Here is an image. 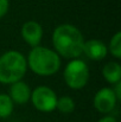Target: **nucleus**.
I'll return each instance as SVG.
<instances>
[{
	"label": "nucleus",
	"mask_w": 121,
	"mask_h": 122,
	"mask_svg": "<svg viewBox=\"0 0 121 122\" xmlns=\"http://www.w3.org/2000/svg\"><path fill=\"white\" fill-rule=\"evenodd\" d=\"M97 122H118V121H116V119L114 116L108 115V116H103L102 119H100Z\"/></svg>",
	"instance_id": "obj_16"
},
{
	"label": "nucleus",
	"mask_w": 121,
	"mask_h": 122,
	"mask_svg": "<svg viewBox=\"0 0 121 122\" xmlns=\"http://www.w3.org/2000/svg\"><path fill=\"white\" fill-rule=\"evenodd\" d=\"M57 95L55 90L46 85H39L33 91H31V102L33 107L42 113H50L56 109Z\"/></svg>",
	"instance_id": "obj_5"
},
{
	"label": "nucleus",
	"mask_w": 121,
	"mask_h": 122,
	"mask_svg": "<svg viewBox=\"0 0 121 122\" xmlns=\"http://www.w3.org/2000/svg\"><path fill=\"white\" fill-rule=\"evenodd\" d=\"M108 51L113 57L120 59L121 58V32H116L109 41V46H107Z\"/></svg>",
	"instance_id": "obj_13"
},
{
	"label": "nucleus",
	"mask_w": 121,
	"mask_h": 122,
	"mask_svg": "<svg viewBox=\"0 0 121 122\" xmlns=\"http://www.w3.org/2000/svg\"><path fill=\"white\" fill-rule=\"evenodd\" d=\"M114 85H115V86H114L113 91H114L115 97H116V100H118V102H119V101H121V82L114 84Z\"/></svg>",
	"instance_id": "obj_15"
},
{
	"label": "nucleus",
	"mask_w": 121,
	"mask_h": 122,
	"mask_svg": "<svg viewBox=\"0 0 121 122\" xmlns=\"http://www.w3.org/2000/svg\"><path fill=\"white\" fill-rule=\"evenodd\" d=\"M83 53L91 61H102L108 55L107 45L99 39H90L84 41Z\"/></svg>",
	"instance_id": "obj_8"
},
{
	"label": "nucleus",
	"mask_w": 121,
	"mask_h": 122,
	"mask_svg": "<svg viewBox=\"0 0 121 122\" xmlns=\"http://www.w3.org/2000/svg\"><path fill=\"white\" fill-rule=\"evenodd\" d=\"M10 94L8 96L13 101V103L17 104H25L30 101L31 97V89L27 83L23 81L14 82L10 84Z\"/></svg>",
	"instance_id": "obj_9"
},
{
	"label": "nucleus",
	"mask_w": 121,
	"mask_h": 122,
	"mask_svg": "<svg viewBox=\"0 0 121 122\" xmlns=\"http://www.w3.org/2000/svg\"><path fill=\"white\" fill-rule=\"evenodd\" d=\"M8 7H10L8 0H0V19L7 13Z\"/></svg>",
	"instance_id": "obj_14"
},
{
	"label": "nucleus",
	"mask_w": 121,
	"mask_h": 122,
	"mask_svg": "<svg viewBox=\"0 0 121 122\" xmlns=\"http://www.w3.org/2000/svg\"><path fill=\"white\" fill-rule=\"evenodd\" d=\"M89 75L90 72H89L88 65L83 61L76 58V59H71L67 64L63 77H64L65 84L70 89L80 90L87 85V83L89 81Z\"/></svg>",
	"instance_id": "obj_4"
},
{
	"label": "nucleus",
	"mask_w": 121,
	"mask_h": 122,
	"mask_svg": "<svg viewBox=\"0 0 121 122\" xmlns=\"http://www.w3.org/2000/svg\"><path fill=\"white\" fill-rule=\"evenodd\" d=\"M14 103L8 94H0V117L6 119L13 113Z\"/></svg>",
	"instance_id": "obj_11"
},
{
	"label": "nucleus",
	"mask_w": 121,
	"mask_h": 122,
	"mask_svg": "<svg viewBox=\"0 0 121 122\" xmlns=\"http://www.w3.org/2000/svg\"><path fill=\"white\" fill-rule=\"evenodd\" d=\"M84 38L80 30L71 24L57 26L52 33V44L59 57L76 59L83 53Z\"/></svg>",
	"instance_id": "obj_1"
},
{
	"label": "nucleus",
	"mask_w": 121,
	"mask_h": 122,
	"mask_svg": "<svg viewBox=\"0 0 121 122\" xmlns=\"http://www.w3.org/2000/svg\"><path fill=\"white\" fill-rule=\"evenodd\" d=\"M102 76L109 84L121 82V65L118 62H109L102 69Z\"/></svg>",
	"instance_id": "obj_10"
},
{
	"label": "nucleus",
	"mask_w": 121,
	"mask_h": 122,
	"mask_svg": "<svg viewBox=\"0 0 121 122\" xmlns=\"http://www.w3.org/2000/svg\"><path fill=\"white\" fill-rule=\"evenodd\" d=\"M26 70V58L21 52L11 50L0 56V83L12 84L21 81Z\"/></svg>",
	"instance_id": "obj_3"
},
{
	"label": "nucleus",
	"mask_w": 121,
	"mask_h": 122,
	"mask_svg": "<svg viewBox=\"0 0 121 122\" xmlns=\"http://www.w3.org/2000/svg\"><path fill=\"white\" fill-rule=\"evenodd\" d=\"M27 68L38 76L55 75L61 68V57L55 50L45 46H35L26 58Z\"/></svg>",
	"instance_id": "obj_2"
},
{
	"label": "nucleus",
	"mask_w": 121,
	"mask_h": 122,
	"mask_svg": "<svg viewBox=\"0 0 121 122\" xmlns=\"http://www.w3.org/2000/svg\"><path fill=\"white\" fill-rule=\"evenodd\" d=\"M56 109L63 114H70L75 109V101L70 96H62L57 98Z\"/></svg>",
	"instance_id": "obj_12"
},
{
	"label": "nucleus",
	"mask_w": 121,
	"mask_h": 122,
	"mask_svg": "<svg viewBox=\"0 0 121 122\" xmlns=\"http://www.w3.org/2000/svg\"><path fill=\"white\" fill-rule=\"evenodd\" d=\"M21 37L30 46H38L43 38V27L39 23L35 20H29L21 26Z\"/></svg>",
	"instance_id": "obj_7"
},
{
	"label": "nucleus",
	"mask_w": 121,
	"mask_h": 122,
	"mask_svg": "<svg viewBox=\"0 0 121 122\" xmlns=\"http://www.w3.org/2000/svg\"><path fill=\"white\" fill-rule=\"evenodd\" d=\"M94 107L99 113L108 114L112 113L118 103L115 94L112 88H102L94 96Z\"/></svg>",
	"instance_id": "obj_6"
}]
</instances>
